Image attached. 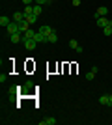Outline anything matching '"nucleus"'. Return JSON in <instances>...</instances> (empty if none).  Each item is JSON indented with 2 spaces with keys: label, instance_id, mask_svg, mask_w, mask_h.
<instances>
[{
  "label": "nucleus",
  "instance_id": "nucleus-1",
  "mask_svg": "<svg viewBox=\"0 0 112 125\" xmlns=\"http://www.w3.org/2000/svg\"><path fill=\"white\" fill-rule=\"evenodd\" d=\"M6 32L10 34V36H13V34H19L21 32V26H19V22H15V21H11L10 24L6 26Z\"/></svg>",
  "mask_w": 112,
  "mask_h": 125
},
{
  "label": "nucleus",
  "instance_id": "nucleus-5",
  "mask_svg": "<svg viewBox=\"0 0 112 125\" xmlns=\"http://www.w3.org/2000/svg\"><path fill=\"white\" fill-rule=\"evenodd\" d=\"M108 22H110V19H107V17H99V19H95V24L99 26V28H105Z\"/></svg>",
  "mask_w": 112,
  "mask_h": 125
},
{
  "label": "nucleus",
  "instance_id": "nucleus-12",
  "mask_svg": "<svg viewBox=\"0 0 112 125\" xmlns=\"http://www.w3.org/2000/svg\"><path fill=\"white\" fill-rule=\"evenodd\" d=\"M19 26H21V34H24V32H26L28 28H30V24H28V22H26V19H24V21H22V22H19Z\"/></svg>",
  "mask_w": 112,
  "mask_h": 125
},
{
  "label": "nucleus",
  "instance_id": "nucleus-14",
  "mask_svg": "<svg viewBox=\"0 0 112 125\" xmlns=\"http://www.w3.org/2000/svg\"><path fill=\"white\" fill-rule=\"evenodd\" d=\"M49 43H58V34H56V30L49 36Z\"/></svg>",
  "mask_w": 112,
  "mask_h": 125
},
{
  "label": "nucleus",
  "instance_id": "nucleus-16",
  "mask_svg": "<svg viewBox=\"0 0 112 125\" xmlns=\"http://www.w3.org/2000/svg\"><path fill=\"white\" fill-rule=\"evenodd\" d=\"M41 11H43V6L34 4V15H41Z\"/></svg>",
  "mask_w": 112,
  "mask_h": 125
},
{
  "label": "nucleus",
  "instance_id": "nucleus-22",
  "mask_svg": "<svg viewBox=\"0 0 112 125\" xmlns=\"http://www.w3.org/2000/svg\"><path fill=\"white\" fill-rule=\"evenodd\" d=\"M32 2H34V0H22V4H24V6H30Z\"/></svg>",
  "mask_w": 112,
  "mask_h": 125
},
{
  "label": "nucleus",
  "instance_id": "nucleus-24",
  "mask_svg": "<svg viewBox=\"0 0 112 125\" xmlns=\"http://www.w3.org/2000/svg\"><path fill=\"white\" fill-rule=\"evenodd\" d=\"M110 101H112V94H110Z\"/></svg>",
  "mask_w": 112,
  "mask_h": 125
},
{
  "label": "nucleus",
  "instance_id": "nucleus-20",
  "mask_svg": "<svg viewBox=\"0 0 112 125\" xmlns=\"http://www.w3.org/2000/svg\"><path fill=\"white\" fill-rule=\"evenodd\" d=\"M52 0H34V4H39V6H45V4H51Z\"/></svg>",
  "mask_w": 112,
  "mask_h": 125
},
{
  "label": "nucleus",
  "instance_id": "nucleus-11",
  "mask_svg": "<svg viewBox=\"0 0 112 125\" xmlns=\"http://www.w3.org/2000/svg\"><path fill=\"white\" fill-rule=\"evenodd\" d=\"M36 32H37V30H32V28H28V30L24 32L22 36H24V37H30V39H34V37H36Z\"/></svg>",
  "mask_w": 112,
  "mask_h": 125
},
{
  "label": "nucleus",
  "instance_id": "nucleus-17",
  "mask_svg": "<svg viewBox=\"0 0 112 125\" xmlns=\"http://www.w3.org/2000/svg\"><path fill=\"white\" fill-rule=\"evenodd\" d=\"M10 19H8V17H6V15H2V17H0V24H2V26H4V28H6V26H8V24H10Z\"/></svg>",
  "mask_w": 112,
  "mask_h": 125
},
{
  "label": "nucleus",
  "instance_id": "nucleus-6",
  "mask_svg": "<svg viewBox=\"0 0 112 125\" xmlns=\"http://www.w3.org/2000/svg\"><path fill=\"white\" fill-rule=\"evenodd\" d=\"M24 19H26L24 11H17V13H13V21H15V22H22Z\"/></svg>",
  "mask_w": 112,
  "mask_h": 125
},
{
  "label": "nucleus",
  "instance_id": "nucleus-7",
  "mask_svg": "<svg viewBox=\"0 0 112 125\" xmlns=\"http://www.w3.org/2000/svg\"><path fill=\"white\" fill-rule=\"evenodd\" d=\"M56 123H58L56 118H47V120H41V121H39V125H56Z\"/></svg>",
  "mask_w": 112,
  "mask_h": 125
},
{
  "label": "nucleus",
  "instance_id": "nucleus-15",
  "mask_svg": "<svg viewBox=\"0 0 112 125\" xmlns=\"http://www.w3.org/2000/svg\"><path fill=\"white\" fill-rule=\"evenodd\" d=\"M95 75H97L95 71H93V69H90V71H88L84 77H86V80H93V78H95Z\"/></svg>",
  "mask_w": 112,
  "mask_h": 125
},
{
  "label": "nucleus",
  "instance_id": "nucleus-23",
  "mask_svg": "<svg viewBox=\"0 0 112 125\" xmlns=\"http://www.w3.org/2000/svg\"><path fill=\"white\" fill-rule=\"evenodd\" d=\"M71 4H73L75 8H77V6H80V0H73V2H71Z\"/></svg>",
  "mask_w": 112,
  "mask_h": 125
},
{
  "label": "nucleus",
  "instance_id": "nucleus-13",
  "mask_svg": "<svg viewBox=\"0 0 112 125\" xmlns=\"http://www.w3.org/2000/svg\"><path fill=\"white\" fill-rule=\"evenodd\" d=\"M22 11H24V15H34V6L32 4H30V6H24V10H22Z\"/></svg>",
  "mask_w": 112,
  "mask_h": 125
},
{
  "label": "nucleus",
  "instance_id": "nucleus-8",
  "mask_svg": "<svg viewBox=\"0 0 112 125\" xmlns=\"http://www.w3.org/2000/svg\"><path fill=\"white\" fill-rule=\"evenodd\" d=\"M37 32H41L43 36H47V37H49V36H51V34H52L54 30H52V28H51V26H41V28H39V30H37Z\"/></svg>",
  "mask_w": 112,
  "mask_h": 125
},
{
  "label": "nucleus",
  "instance_id": "nucleus-3",
  "mask_svg": "<svg viewBox=\"0 0 112 125\" xmlns=\"http://www.w3.org/2000/svg\"><path fill=\"white\" fill-rule=\"evenodd\" d=\"M107 13H108V8H107V6H99V8H97V11H95V15H93V17H95V19H99V17H105Z\"/></svg>",
  "mask_w": 112,
  "mask_h": 125
},
{
  "label": "nucleus",
  "instance_id": "nucleus-21",
  "mask_svg": "<svg viewBox=\"0 0 112 125\" xmlns=\"http://www.w3.org/2000/svg\"><path fill=\"white\" fill-rule=\"evenodd\" d=\"M6 80H8V75H0V82L4 84V82H6Z\"/></svg>",
  "mask_w": 112,
  "mask_h": 125
},
{
  "label": "nucleus",
  "instance_id": "nucleus-10",
  "mask_svg": "<svg viewBox=\"0 0 112 125\" xmlns=\"http://www.w3.org/2000/svg\"><path fill=\"white\" fill-rule=\"evenodd\" d=\"M103 34H105L107 37H108V36H112V21L108 22V24L105 26V28H103Z\"/></svg>",
  "mask_w": 112,
  "mask_h": 125
},
{
  "label": "nucleus",
  "instance_id": "nucleus-9",
  "mask_svg": "<svg viewBox=\"0 0 112 125\" xmlns=\"http://www.w3.org/2000/svg\"><path fill=\"white\" fill-rule=\"evenodd\" d=\"M99 103H101V104H108V106H110V104H112L110 95H101V97H99Z\"/></svg>",
  "mask_w": 112,
  "mask_h": 125
},
{
  "label": "nucleus",
  "instance_id": "nucleus-4",
  "mask_svg": "<svg viewBox=\"0 0 112 125\" xmlns=\"http://www.w3.org/2000/svg\"><path fill=\"white\" fill-rule=\"evenodd\" d=\"M10 41L13 43V45H19V43H22V34L19 32V34H13V36H10Z\"/></svg>",
  "mask_w": 112,
  "mask_h": 125
},
{
  "label": "nucleus",
  "instance_id": "nucleus-18",
  "mask_svg": "<svg viewBox=\"0 0 112 125\" xmlns=\"http://www.w3.org/2000/svg\"><path fill=\"white\" fill-rule=\"evenodd\" d=\"M37 21V15H26V22L28 24H34Z\"/></svg>",
  "mask_w": 112,
  "mask_h": 125
},
{
  "label": "nucleus",
  "instance_id": "nucleus-19",
  "mask_svg": "<svg viewBox=\"0 0 112 125\" xmlns=\"http://www.w3.org/2000/svg\"><path fill=\"white\" fill-rule=\"evenodd\" d=\"M69 47L73 49V51H77V47H79V43H77V39H69Z\"/></svg>",
  "mask_w": 112,
  "mask_h": 125
},
{
  "label": "nucleus",
  "instance_id": "nucleus-2",
  "mask_svg": "<svg viewBox=\"0 0 112 125\" xmlns=\"http://www.w3.org/2000/svg\"><path fill=\"white\" fill-rule=\"evenodd\" d=\"M22 45H24L26 51H34V49L37 47V41H36V39H30V37H24V36H22Z\"/></svg>",
  "mask_w": 112,
  "mask_h": 125
}]
</instances>
